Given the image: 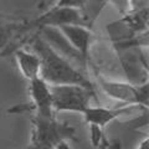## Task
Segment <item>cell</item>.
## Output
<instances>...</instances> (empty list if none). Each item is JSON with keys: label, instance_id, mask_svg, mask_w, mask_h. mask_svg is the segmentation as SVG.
<instances>
[{"label": "cell", "instance_id": "6da1fadb", "mask_svg": "<svg viewBox=\"0 0 149 149\" xmlns=\"http://www.w3.org/2000/svg\"><path fill=\"white\" fill-rule=\"evenodd\" d=\"M29 49L40 58V77L50 86L77 85L95 88L86 73L58 54L40 34H36L29 41Z\"/></svg>", "mask_w": 149, "mask_h": 149}, {"label": "cell", "instance_id": "7a4b0ae2", "mask_svg": "<svg viewBox=\"0 0 149 149\" xmlns=\"http://www.w3.org/2000/svg\"><path fill=\"white\" fill-rule=\"evenodd\" d=\"M31 143L27 149H56L62 142L74 138L76 128L63 123L56 117H42L32 114Z\"/></svg>", "mask_w": 149, "mask_h": 149}, {"label": "cell", "instance_id": "3957f363", "mask_svg": "<svg viewBox=\"0 0 149 149\" xmlns=\"http://www.w3.org/2000/svg\"><path fill=\"white\" fill-rule=\"evenodd\" d=\"M50 91L56 113L72 112L82 114L88 107L92 106V101L96 98L95 88L77 85L50 86Z\"/></svg>", "mask_w": 149, "mask_h": 149}, {"label": "cell", "instance_id": "277c9868", "mask_svg": "<svg viewBox=\"0 0 149 149\" xmlns=\"http://www.w3.org/2000/svg\"><path fill=\"white\" fill-rule=\"evenodd\" d=\"M98 85L101 90L109 98L122 103L123 106L130 107H143L148 108L149 106V83L136 85L132 82L113 81L106 77H98Z\"/></svg>", "mask_w": 149, "mask_h": 149}, {"label": "cell", "instance_id": "5b68a950", "mask_svg": "<svg viewBox=\"0 0 149 149\" xmlns=\"http://www.w3.org/2000/svg\"><path fill=\"white\" fill-rule=\"evenodd\" d=\"M63 25H81L92 27V24L88 20V17L83 10L71 8H56L52 6L44 13L42 15L36 17L34 21L27 22V30H41L45 27H54L57 29Z\"/></svg>", "mask_w": 149, "mask_h": 149}, {"label": "cell", "instance_id": "8992f818", "mask_svg": "<svg viewBox=\"0 0 149 149\" xmlns=\"http://www.w3.org/2000/svg\"><path fill=\"white\" fill-rule=\"evenodd\" d=\"M63 39L71 46L72 50L81 57L83 65L87 67L90 49L92 45V30L87 26L81 25H63L57 27Z\"/></svg>", "mask_w": 149, "mask_h": 149}, {"label": "cell", "instance_id": "52a82bcc", "mask_svg": "<svg viewBox=\"0 0 149 149\" xmlns=\"http://www.w3.org/2000/svg\"><path fill=\"white\" fill-rule=\"evenodd\" d=\"M29 95L31 98L32 114L42 116V117H56V112L52 106L50 85H47L42 78H35L29 82Z\"/></svg>", "mask_w": 149, "mask_h": 149}, {"label": "cell", "instance_id": "ba28073f", "mask_svg": "<svg viewBox=\"0 0 149 149\" xmlns=\"http://www.w3.org/2000/svg\"><path fill=\"white\" fill-rule=\"evenodd\" d=\"M130 108H132L130 106L117 107V108H107V107L96 104V106L88 107L82 113V116L90 128L103 130V128H106L111 122H113L114 119L128 113Z\"/></svg>", "mask_w": 149, "mask_h": 149}, {"label": "cell", "instance_id": "9c48e42d", "mask_svg": "<svg viewBox=\"0 0 149 149\" xmlns=\"http://www.w3.org/2000/svg\"><path fill=\"white\" fill-rule=\"evenodd\" d=\"M14 56H15L17 68L21 72V74L26 78L27 81H32L35 78L40 77V71H41V63L40 58L35 52L29 49L26 50L22 46L19 47L14 51Z\"/></svg>", "mask_w": 149, "mask_h": 149}, {"label": "cell", "instance_id": "30bf717a", "mask_svg": "<svg viewBox=\"0 0 149 149\" xmlns=\"http://www.w3.org/2000/svg\"><path fill=\"white\" fill-rule=\"evenodd\" d=\"M24 32H29L27 24L19 22H0V51L6 49L8 46L14 44L16 36L22 35Z\"/></svg>", "mask_w": 149, "mask_h": 149}, {"label": "cell", "instance_id": "8fae6325", "mask_svg": "<svg viewBox=\"0 0 149 149\" xmlns=\"http://www.w3.org/2000/svg\"><path fill=\"white\" fill-rule=\"evenodd\" d=\"M88 0H57L54 6L56 8H71L77 10H85Z\"/></svg>", "mask_w": 149, "mask_h": 149}, {"label": "cell", "instance_id": "7c38bea8", "mask_svg": "<svg viewBox=\"0 0 149 149\" xmlns=\"http://www.w3.org/2000/svg\"><path fill=\"white\" fill-rule=\"evenodd\" d=\"M129 13H141L144 10H148V0H128Z\"/></svg>", "mask_w": 149, "mask_h": 149}, {"label": "cell", "instance_id": "4fadbf2b", "mask_svg": "<svg viewBox=\"0 0 149 149\" xmlns=\"http://www.w3.org/2000/svg\"><path fill=\"white\" fill-rule=\"evenodd\" d=\"M22 44H24V41H15V42L11 44L10 46H8L6 49L1 50V51H0V60L4 58V57H6L8 55L14 54V51H15L19 46H22Z\"/></svg>", "mask_w": 149, "mask_h": 149}, {"label": "cell", "instance_id": "5bb4252c", "mask_svg": "<svg viewBox=\"0 0 149 149\" xmlns=\"http://www.w3.org/2000/svg\"><path fill=\"white\" fill-rule=\"evenodd\" d=\"M137 149H149V138L146 137L144 139H142L141 143L138 144Z\"/></svg>", "mask_w": 149, "mask_h": 149}, {"label": "cell", "instance_id": "9a60e30c", "mask_svg": "<svg viewBox=\"0 0 149 149\" xmlns=\"http://www.w3.org/2000/svg\"><path fill=\"white\" fill-rule=\"evenodd\" d=\"M56 149H72V148L68 142H62L61 144H58V146L56 147Z\"/></svg>", "mask_w": 149, "mask_h": 149}, {"label": "cell", "instance_id": "2e32d148", "mask_svg": "<svg viewBox=\"0 0 149 149\" xmlns=\"http://www.w3.org/2000/svg\"><path fill=\"white\" fill-rule=\"evenodd\" d=\"M97 148H98V149H111V148H109V146H108V144H107L106 139H104V141L102 142V143H101V144H100V146L97 147Z\"/></svg>", "mask_w": 149, "mask_h": 149}, {"label": "cell", "instance_id": "e0dca14e", "mask_svg": "<svg viewBox=\"0 0 149 149\" xmlns=\"http://www.w3.org/2000/svg\"><path fill=\"white\" fill-rule=\"evenodd\" d=\"M108 1H113V0H103V3H108Z\"/></svg>", "mask_w": 149, "mask_h": 149}, {"label": "cell", "instance_id": "ac0fdd59", "mask_svg": "<svg viewBox=\"0 0 149 149\" xmlns=\"http://www.w3.org/2000/svg\"><path fill=\"white\" fill-rule=\"evenodd\" d=\"M24 149H27V147H26V148H24Z\"/></svg>", "mask_w": 149, "mask_h": 149}]
</instances>
